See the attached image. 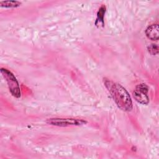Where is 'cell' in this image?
<instances>
[{
    "mask_svg": "<svg viewBox=\"0 0 159 159\" xmlns=\"http://www.w3.org/2000/svg\"><path fill=\"white\" fill-rule=\"evenodd\" d=\"M47 123L54 126L68 127L83 125L86 124L87 121L78 118H50L47 120Z\"/></svg>",
    "mask_w": 159,
    "mask_h": 159,
    "instance_id": "obj_3",
    "label": "cell"
},
{
    "mask_svg": "<svg viewBox=\"0 0 159 159\" xmlns=\"http://www.w3.org/2000/svg\"><path fill=\"white\" fill-rule=\"evenodd\" d=\"M106 11V7L104 5H102L98 9V11L97 12V17L95 21V25L98 27H103L104 25V14Z\"/></svg>",
    "mask_w": 159,
    "mask_h": 159,
    "instance_id": "obj_6",
    "label": "cell"
},
{
    "mask_svg": "<svg viewBox=\"0 0 159 159\" xmlns=\"http://www.w3.org/2000/svg\"><path fill=\"white\" fill-rule=\"evenodd\" d=\"M148 87L145 83H141L136 86L133 94L135 99L142 104H147L149 102V98L147 95Z\"/></svg>",
    "mask_w": 159,
    "mask_h": 159,
    "instance_id": "obj_4",
    "label": "cell"
},
{
    "mask_svg": "<svg viewBox=\"0 0 159 159\" xmlns=\"http://www.w3.org/2000/svg\"><path fill=\"white\" fill-rule=\"evenodd\" d=\"M147 50L152 55H155L158 53V47L156 44L154 43H152L148 45L147 47Z\"/></svg>",
    "mask_w": 159,
    "mask_h": 159,
    "instance_id": "obj_8",
    "label": "cell"
},
{
    "mask_svg": "<svg viewBox=\"0 0 159 159\" xmlns=\"http://www.w3.org/2000/svg\"><path fill=\"white\" fill-rule=\"evenodd\" d=\"M103 82L117 107L124 111H130L133 107L132 101L125 88L106 78L103 79Z\"/></svg>",
    "mask_w": 159,
    "mask_h": 159,
    "instance_id": "obj_1",
    "label": "cell"
},
{
    "mask_svg": "<svg viewBox=\"0 0 159 159\" xmlns=\"http://www.w3.org/2000/svg\"><path fill=\"white\" fill-rule=\"evenodd\" d=\"M21 2L17 1H0V6L3 7H17L20 6Z\"/></svg>",
    "mask_w": 159,
    "mask_h": 159,
    "instance_id": "obj_7",
    "label": "cell"
},
{
    "mask_svg": "<svg viewBox=\"0 0 159 159\" xmlns=\"http://www.w3.org/2000/svg\"><path fill=\"white\" fill-rule=\"evenodd\" d=\"M0 71L2 76L7 83L9 92L14 97L16 98H20L21 96L20 88L16 76L11 71L6 68H1Z\"/></svg>",
    "mask_w": 159,
    "mask_h": 159,
    "instance_id": "obj_2",
    "label": "cell"
},
{
    "mask_svg": "<svg viewBox=\"0 0 159 159\" xmlns=\"http://www.w3.org/2000/svg\"><path fill=\"white\" fill-rule=\"evenodd\" d=\"M145 35L152 40H158L159 39V28L158 24L148 25L145 30Z\"/></svg>",
    "mask_w": 159,
    "mask_h": 159,
    "instance_id": "obj_5",
    "label": "cell"
}]
</instances>
